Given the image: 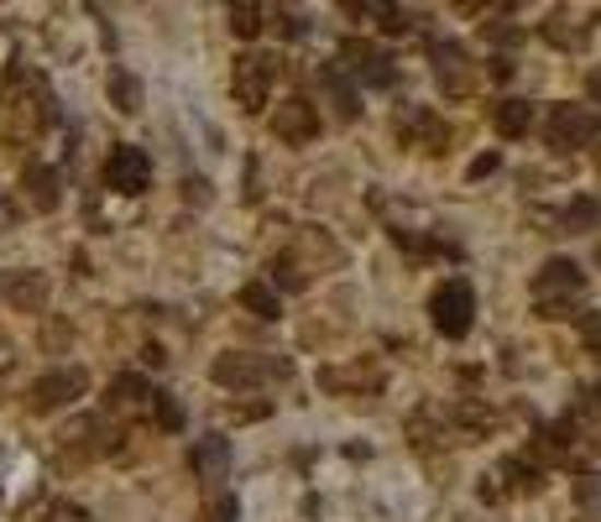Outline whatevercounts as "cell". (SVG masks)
<instances>
[{"mask_svg":"<svg viewBox=\"0 0 601 522\" xmlns=\"http://www.w3.org/2000/svg\"><path fill=\"white\" fill-rule=\"evenodd\" d=\"M580 340L586 351H601V313H580Z\"/></svg>","mask_w":601,"mask_h":522,"instance_id":"83f0119b","label":"cell"},{"mask_svg":"<svg viewBox=\"0 0 601 522\" xmlns=\"http://www.w3.org/2000/svg\"><path fill=\"white\" fill-rule=\"evenodd\" d=\"M576 497L586 501V507H597V501H601V475H586V481L576 486Z\"/></svg>","mask_w":601,"mask_h":522,"instance_id":"f1b7e54d","label":"cell"},{"mask_svg":"<svg viewBox=\"0 0 601 522\" xmlns=\"http://www.w3.org/2000/svg\"><path fill=\"white\" fill-rule=\"evenodd\" d=\"M340 63H345L351 79L372 84V90H387V84H392V63H387V52L372 48V43H361V37H345V43H340Z\"/></svg>","mask_w":601,"mask_h":522,"instance_id":"8fae6325","label":"cell"},{"mask_svg":"<svg viewBox=\"0 0 601 522\" xmlns=\"http://www.w3.org/2000/svg\"><path fill=\"white\" fill-rule=\"evenodd\" d=\"M22 193H26V204H32V210L52 214L58 204H63V178H58V167L26 163L22 167Z\"/></svg>","mask_w":601,"mask_h":522,"instance_id":"7c38bea8","label":"cell"},{"mask_svg":"<svg viewBox=\"0 0 601 522\" xmlns=\"http://www.w3.org/2000/svg\"><path fill=\"white\" fill-rule=\"evenodd\" d=\"M597 220H601V204H597V199H576V204L565 210V230H591Z\"/></svg>","mask_w":601,"mask_h":522,"instance_id":"484cf974","label":"cell"},{"mask_svg":"<svg viewBox=\"0 0 601 522\" xmlns=\"http://www.w3.org/2000/svg\"><path fill=\"white\" fill-rule=\"evenodd\" d=\"M110 105H116L120 116H137L142 110V79L126 69H110Z\"/></svg>","mask_w":601,"mask_h":522,"instance_id":"ffe728a7","label":"cell"},{"mask_svg":"<svg viewBox=\"0 0 601 522\" xmlns=\"http://www.w3.org/2000/svg\"><path fill=\"white\" fill-rule=\"evenodd\" d=\"M146 407H152L157 428H168V434H178V428H184V407H178V398H173V392H152V398H146Z\"/></svg>","mask_w":601,"mask_h":522,"instance_id":"603a6c76","label":"cell"},{"mask_svg":"<svg viewBox=\"0 0 601 522\" xmlns=\"http://www.w3.org/2000/svg\"><path fill=\"white\" fill-rule=\"evenodd\" d=\"M225 16H231V32L246 37V43L262 32V5L257 0H225Z\"/></svg>","mask_w":601,"mask_h":522,"instance_id":"7402d4cb","label":"cell"},{"mask_svg":"<svg viewBox=\"0 0 601 522\" xmlns=\"http://www.w3.org/2000/svg\"><path fill=\"white\" fill-rule=\"evenodd\" d=\"M586 407H591V413H601V387H597V392H586Z\"/></svg>","mask_w":601,"mask_h":522,"instance_id":"e575fe53","label":"cell"},{"mask_svg":"<svg viewBox=\"0 0 601 522\" xmlns=\"http://www.w3.org/2000/svg\"><path fill=\"white\" fill-rule=\"evenodd\" d=\"M586 37H591V32H586L570 11H554L550 22H544V43H550V48H586Z\"/></svg>","mask_w":601,"mask_h":522,"instance_id":"d6986e66","label":"cell"},{"mask_svg":"<svg viewBox=\"0 0 601 522\" xmlns=\"http://www.w3.org/2000/svg\"><path fill=\"white\" fill-rule=\"evenodd\" d=\"M601 137V120L586 105H554L550 110V146L554 152H576Z\"/></svg>","mask_w":601,"mask_h":522,"instance_id":"52a82bcc","label":"cell"},{"mask_svg":"<svg viewBox=\"0 0 601 522\" xmlns=\"http://www.w3.org/2000/svg\"><path fill=\"white\" fill-rule=\"evenodd\" d=\"M497 163H503L497 152H486V157H476V163H471V178H486V173H497Z\"/></svg>","mask_w":601,"mask_h":522,"instance_id":"f546056e","label":"cell"},{"mask_svg":"<svg viewBox=\"0 0 601 522\" xmlns=\"http://www.w3.org/2000/svg\"><path fill=\"white\" fill-rule=\"evenodd\" d=\"M52 120H58V99H52L48 79L32 69H16L5 79V90H0V142L32 146Z\"/></svg>","mask_w":601,"mask_h":522,"instance_id":"6da1fadb","label":"cell"},{"mask_svg":"<svg viewBox=\"0 0 601 522\" xmlns=\"http://www.w3.org/2000/svg\"><path fill=\"white\" fill-rule=\"evenodd\" d=\"M48 522H84V512H79V507H52Z\"/></svg>","mask_w":601,"mask_h":522,"instance_id":"d6a6232c","label":"cell"},{"mask_svg":"<svg viewBox=\"0 0 601 522\" xmlns=\"http://www.w3.org/2000/svg\"><path fill=\"white\" fill-rule=\"evenodd\" d=\"M398 137L409 146H419V152H445V142H450V126L439 116H429V110H409V116H398Z\"/></svg>","mask_w":601,"mask_h":522,"instance_id":"4fadbf2b","label":"cell"},{"mask_svg":"<svg viewBox=\"0 0 601 522\" xmlns=\"http://www.w3.org/2000/svg\"><path fill=\"white\" fill-rule=\"evenodd\" d=\"M492 126H497V137L518 142V137H529V126H533V105H529V99H503V105L492 110Z\"/></svg>","mask_w":601,"mask_h":522,"instance_id":"ac0fdd59","label":"cell"},{"mask_svg":"<svg viewBox=\"0 0 601 522\" xmlns=\"http://www.w3.org/2000/svg\"><path fill=\"white\" fill-rule=\"evenodd\" d=\"M429 313H434V330L445 334V340H466L471 324H476V293H471V283H466V277H450V283L429 298Z\"/></svg>","mask_w":601,"mask_h":522,"instance_id":"3957f363","label":"cell"},{"mask_svg":"<svg viewBox=\"0 0 601 522\" xmlns=\"http://www.w3.org/2000/svg\"><path fill=\"white\" fill-rule=\"evenodd\" d=\"M146 398H152V387L142 377H116V387H110V407H142Z\"/></svg>","mask_w":601,"mask_h":522,"instance_id":"cb8c5ba5","label":"cell"},{"mask_svg":"<svg viewBox=\"0 0 601 522\" xmlns=\"http://www.w3.org/2000/svg\"><path fill=\"white\" fill-rule=\"evenodd\" d=\"M319 90L330 95V105H335V116L340 120H356V110H361V95L351 90V79L330 63V69H319Z\"/></svg>","mask_w":601,"mask_h":522,"instance_id":"e0dca14e","label":"cell"},{"mask_svg":"<svg viewBox=\"0 0 601 522\" xmlns=\"http://www.w3.org/2000/svg\"><path fill=\"white\" fill-rule=\"evenodd\" d=\"M586 90H591V99L601 105V69H591V79H586Z\"/></svg>","mask_w":601,"mask_h":522,"instance_id":"836d02e7","label":"cell"},{"mask_svg":"<svg viewBox=\"0 0 601 522\" xmlns=\"http://www.w3.org/2000/svg\"><path fill=\"white\" fill-rule=\"evenodd\" d=\"M146 183H152V157H146L142 146H131V142L110 146V157H105V189L142 193Z\"/></svg>","mask_w":601,"mask_h":522,"instance_id":"ba28073f","label":"cell"},{"mask_svg":"<svg viewBox=\"0 0 601 522\" xmlns=\"http://www.w3.org/2000/svg\"><path fill=\"white\" fill-rule=\"evenodd\" d=\"M84 387H90V377H84L79 366H58V371H48V377L32 381L26 407H32V413H58V407L79 403V398H84Z\"/></svg>","mask_w":601,"mask_h":522,"instance_id":"5b68a950","label":"cell"},{"mask_svg":"<svg viewBox=\"0 0 601 522\" xmlns=\"http://www.w3.org/2000/svg\"><path fill=\"white\" fill-rule=\"evenodd\" d=\"M0 298H5L11 309L37 313L48 304V277H43V272H5V277H0Z\"/></svg>","mask_w":601,"mask_h":522,"instance_id":"5bb4252c","label":"cell"},{"mask_svg":"<svg viewBox=\"0 0 601 522\" xmlns=\"http://www.w3.org/2000/svg\"><path fill=\"white\" fill-rule=\"evenodd\" d=\"M278 283L288 287V293H298V287H304V272H298V266H293L288 257H283V261H272V287H278Z\"/></svg>","mask_w":601,"mask_h":522,"instance_id":"4316f807","label":"cell"},{"mask_svg":"<svg viewBox=\"0 0 601 522\" xmlns=\"http://www.w3.org/2000/svg\"><path fill=\"white\" fill-rule=\"evenodd\" d=\"M272 79H278V58L267 52H240L236 69H231V90H236V105L246 116H257L272 95Z\"/></svg>","mask_w":601,"mask_h":522,"instance_id":"277c9868","label":"cell"},{"mask_svg":"<svg viewBox=\"0 0 601 522\" xmlns=\"http://www.w3.org/2000/svg\"><path fill=\"white\" fill-rule=\"evenodd\" d=\"M597 266H601V246H597Z\"/></svg>","mask_w":601,"mask_h":522,"instance_id":"8d00e7d4","label":"cell"},{"mask_svg":"<svg viewBox=\"0 0 601 522\" xmlns=\"http://www.w3.org/2000/svg\"><path fill=\"white\" fill-rule=\"evenodd\" d=\"M503 475H512V491H539V465L533 460H503Z\"/></svg>","mask_w":601,"mask_h":522,"instance_id":"d4e9b609","label":"cell"},{"mask_svg":"<svg viewBox=\"0 0 601 522\" xmlns=\"http://www.w3.org/2000/svg\"><path fill=\"white\" fill-rule=\"evenodd\" d=\"M210 518H215V522H236V497H220Z\"/></svg>","mask_w":601,"mask_h":522,"instance_id":"1f68e13d","label":"cell"},{"mask_svg":"<svg viewBox=\"0 0 601 522\" xmlns=\"http://www.w3.org/2000/svg\"><path fill=\"white\" fill-rule=\"evenodd\" d=\"M272 137H278V142H288V146L314 142V137H319V105H309L304 95L283 99V105L272 110Z\"/></svg>","mask_w":601,"mask_h":522,"instance_id":"30bf717a","label":"cell"},{"mask_svg":"<svg viewBox=\"0 0 601 522\" xmlns=\"http://www.w3.org/2000/svg\"><path fill=\"white\" fill-rule=\"evenodd\" d=\"M189 465L199 481H225V471H231V444H225L220 434H204V439H193Z\"/></svg>","mask_w":601,"mask_h":522,"instance_id":"9a60e30c","label":"cell"},{"mask_svg":"<svg viewBox=\"0 0 601 522\" xmlns=\"http://www.w3.org/2000/svg\"><path fill=\"white\" fill-rule=\"evenodd\" d=\"M288 366L283 360H267V356H246V351H225V356L210 366V377L220 387H262L267 377H283Z\"/></svg>","mask_w":601,"mask_h":522,"instance_id":"9c48e42d","label":"cell"},{"mask_svg":"<svg viewBox=\"0 0 601 522\" xmlns=\"http://www.w3.org/2000/svg\"><path fill=\"white\" fill-rule=\"evenodd\" d=\"M184 193H189V204H204V199H210V183H204V178H189Z\"/></svg>","mask_w":601,"mask_h":522,"instance_id":"4dcf8cb0","label":"cell"},{"mask_svg":"<svg viewBox=\"0 0 601 522\" xmlns=\"http://www.w3.org/2000/svg\"><path fill=\"white\" fill-rule=\"evenodd\" d=\"M240 309L257 313V319H278V313H283V298H278L272 283H246L240 287Z\"/></svg>","mask_w":601,"mask_h":522,"instance_id":"44dd1931","label":"cell"},{"mask_svg":"<svg viewBox=\"0 0 601 522\" xmlns=\"http://www.w3.org/2000/svg\"><path fill=\"white\" fill-rule=\"evenodd\" d=\"M429 63H434V84L450 99L476 90V63H471V52L460 43H429Z\"/></svg>","mask_w":601,"mask_h":522,"instance_id":"8992f818","label":"cell"},{"mask_svg":"<svg viewBox=\"0 0 601 522\" xmlns=\"http://www.w3.org/2000/svg\"><path fill=\"white\" fill-rule=\"evenodd\" d=\"M345 5V16H356V22H377L382 32H409V22L398 16V0H340Z\"/></svg>","mask_w":601,"mask_h":522,"instance_id":"2e32d148","label":"cell"},{"mask_svg":"<svg viewBox=\"0 0 601 522\" xmlns=\"http://www.w3.org/2000/svg\"><path fill=\"white\" fill-rule=\"evenodd\" d=\"M580 287H586V277H580L576 261L550 257L533 277V304H539L544 319H570V298H580Z\"/></svg>","mask_w":601,"mask_h":522,"instance_id":"7a4b0ae2","label":"cell"},{"mask_svg":"<svg viewBox=\"0 0 601 522\" xmlns=\"http://www.w3.org/2000/svg\"><path fill=\"white\" fill-rule=\"evenodd\" d=\"M591 146H597V152H591V163H597V173H601V137H597V142H591Z\"/></svg>","mask_w":601,"mask_h":522,"instance_id":"d590c367","label":"cell"}]
</instances>
